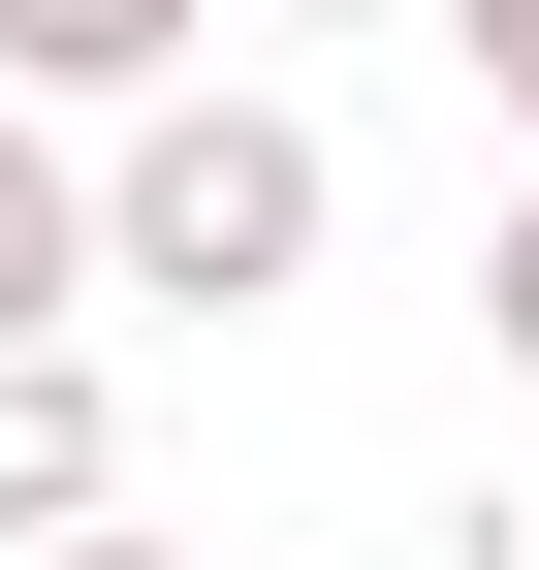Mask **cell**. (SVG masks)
Listing matches in <instances>:
<instances>
[{"label": "cell", "mask_w": 539, "mask_h": 570, "mask_svg": "<svg viewBox=\"0 0 539 570\" xmlns=\"http://www.w3.org/2000/svg\"><path fill=\"white\" fill-rule=\"evenodd\" d=\"M477 348H508V381H539V190H508V223H477Z\"/></svg>", "instance_id": "5b68a950"}, {"label": "cell", "mask_w": 539, "mask_h": 570, "mask_svg": "<svg viewBox=\"0 0 539 570\" xmlns=\"http://www.w3.org/2000/svg\"><path fill=\"white\" fill-rule=\"evenodd\" d=\"M444 32H477V96H508V127H539V0H444Z\"/></svg>", "instance_id": "8992f818"}, {"label": "cell", "mask_w": 539, "mask_h": 570, "mask_svg": "<svg viewBox=\"0 0 539 570\" xmlns=\"http://www.w3.org/2000/svg\"><path fill=\"white\" fill-rule=\"evenodd\" d=\"M0 570H223V539H127V508H96V539H0Z\"/></svg>", "instance_id": "52a82bcc"}, {"label": "cell", "mask_w": 539, "mask_h": 570, "mask_svg": "<svg viewBox=\"0 0 539 570\" xmlns=\"http://www.w3.org/2000/svg\"><path fill=\"white\" fill-rule=\"evenodd\" d=\"M223 63V0H0V96L32 127H127V96H190Z\"/></svg>", "instance_id": "7a4b0ae2"}, {"label": "cell", "mask_w": 539, "mask_h": 570, "mask_svg": "<svg viewBox=\"0 0 539 570\" xmlns=\"http://www.w3.org/2000/svg\"><path fill=\"white\" fill-rule=\"evenodd\" d=\"M350 254V159H317V96H127L96 127V285H159V317H286V285Z\"/></svg>", "instance_id": "6da1fadb"}, {"label": "cell", "mask_w": 539, "mask_h": 570, "mask_svg": "<svg viewBox=\"0 0 539 570\" xmlns=\"http://www.w3.org/2000/svg\"><path fill=\"white\" fill-rule=\"evenodd\" d=\"M286 32H381V0H286Z\"/></svg>", "instance_id": "ba28073f"}, {"label": "cell", "mask_w": 539, "mask_h": 570, "mask_svg": "<svg viewBox=\"0 0 539 570\" xmlns=\"http://www.w3.org/2000/svg\"><path fill=\"white\" fill-rule=\"evenodd\" d=\"M0 348H96V127L0 96Z\"/></svg>", "instance_id": "3957f363"}, {"label": "cell", "mask_w": 539, "mask_h": 570, "mask_svg": "<svg viewBox=\"0 0 539 570\" xmlns=\"http://www.w3.org/2000/svg\"><path fill=\"white\" fill-rule=\"evenodd\" d=\"M127 508V381L96 348H0V539H96Z\"/></svg>", "instance_id": "277c9868"}]
</instances>
